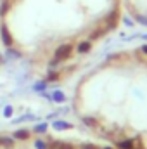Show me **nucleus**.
I'll return each mask as SVG.
<instances>
[{
	"instance_id": "obj_3",
	"label": "nucleus",
	"mask_w": 147,
	"mask_h": 149,
	"mask_svg": "<svg viewBox=\"0 0 147 149\" xmlns=\"http://www.w3.org/2000/svg\"><path fill=\"white\" fill-rule=\"evenodd\" d=\"M3 50H5V45H3V38H2V0H0V68L3 64Z\"/></svg>"
},
{
	"instance_id": "obj_1",
	"label": "nucleus",
	"mask_w": 147,
	"mask_h": 149,
	"mask_svg": "<svg viewBox=\"0 0 147 149\" xmlns=\"http://www.w3.org/2000/svg\"><path fill=\"white\" fill-rule=\"evenodd\" d=\"M73 106L95 139L114 149H147V47L97 64L78 81Z\"/></svg>"
},
{
	"instance_id": "obj_2",
	"label": "nucleus",
	"mask_w": 147,
	"mask_h": 149,
	"mask_svg": "<svg viewBox=\"0 0 147 149\" xmlns=\"http://www.w3.org/2000/svg\"><path fill=\"white\" fill-rule=\"evenodd\" d=\"M123 7L132 17L147 26V0H123Z\"/></svg>"
}]
</instances>
